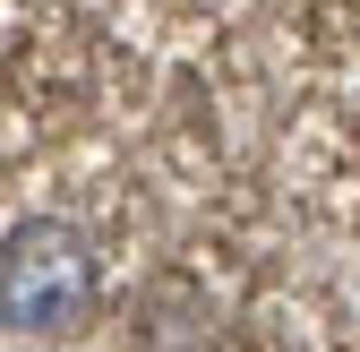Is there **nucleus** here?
Listing matches in <instances>:
<instances>
[{
    "mask_svg": "<svg viewBox=\"0 0 360 352\" xmlns=\"http://www.w3.org/2000/svg\"><path fill=\"white\" fill-rule=\"evenodd\" d=\"M95 301V249L60 215H26L0 249V318L18 335H69Z\"/></svg>",
    "mask_w": 360,
    "mask_h": 352,
    "instance_id": "obj_1",
    "label": "nucleus"
}]
</instances>
